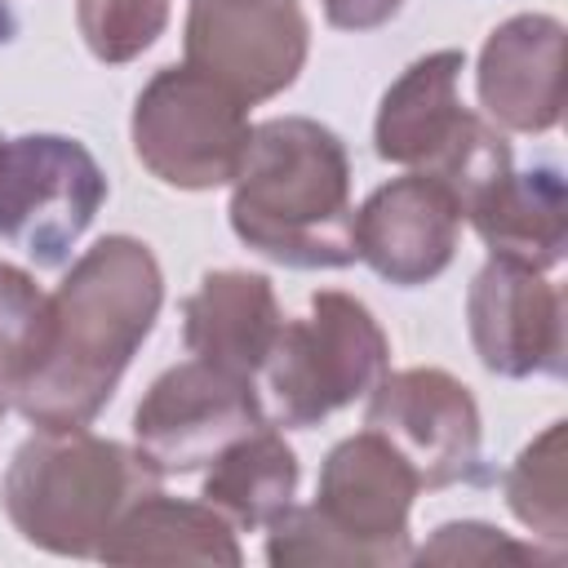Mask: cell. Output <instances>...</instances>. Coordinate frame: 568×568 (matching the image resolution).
<instances>
[{
	"mask_svg": "<svg viewBox=\"0 0 568 568\" xmlns=\"http://www.w3.org/2000/svg\"><path fill=\"white\" fill-rule=\"evenodd\" d=\"M160 466L120 439H102L89 426L27 435L0 479V506L13 532L49 555L98 559V546L115 519L160 488Z\"/></svg>",
	"mask_w": 568,
	"mask_h": 568,
	"instance_id": "4",
	"label": "cell"
},
{
	"mask_svg": "<svg viewBox=\"0 0 568 568\" xmlns=\"http://www.w3.org/2000/svg\"><path fill=\"white\" fill-rule=\"evenodd\" d=\"M320 4H324V22L337 31H377L404 9V0H320Z\"/></svg>",
	"mask_w": 568,
	"mask_h": 568,
	"instance_id": "23",
	"label": "cell"
},
{
	"mask_svg": "<svg viewBox=\"0 0 568 568\" xmlns=\"http://www.w3.org/2000/svg\"><path fill=\"white\" fill-rule=\"evenodd\" d=\"M564 435L568 422L555 417L532 444L519 448L510 462L501 493L510 515L532 532V541H546L550 550H564L568 541V510H564Z\"/></svg>",
	"mask_w": 568,
	"mask_h": 568,
	"instance_id": "19",
	"label": "cell"
},
{
	"mask_svg": "<svg viewBox=\"0 0 568 568\" xmlns=\"http://www.w3.org/2000/svg\"><path fill=\"white\" fill-rule=\"evenodd\" d=\"M462 222L475 226L488 257H510L532 271H550L568 248V186L555 164H537L528 173L510 169L497 178Z\"/></svg>",
	"mask_w": 568,
	"mask_h": 568,
	"instance_id": "16",
	"label": "cell"
},
{
	"mask_svg": "<svg viewBox=\"0 0 568 568\" xmlns=\"http://www.w3.org/2000/svg\"><path fill=\"white\" fill-rule=\"evenodd\" d=\"M311 53L302 0H191L182 62L222 80L248 106L297 84Z\"/></svg>",
	"mask_w": 568,
	"mask_h": 568,
	"instance_id": "8",
	"label": "cell"
},
{
	"mask_svg": "<svg viewBox=\"0 0 568 568\" xmlns=\"http://www.w3.org/2000/svg\"><path fill=\"white\" fill-rule=\"evenodd\" d=\"M364 426L386 435L422 488L475 484L484 475V417L448 368H399L364 395Z\"/></svg>",
	"mask_w": 568,
	"mask_h": 568,
	"instance_id": "10",
	"label": "cell"
},
{
	"mask_svg": "<svg viewBox=\"0 0 568 568\" xmlns=\"http://www.w3.org/2000/svg\"><path fill=\"white\" fill-rule=\"evenodd\" d=\"M475 93L501 133H550L564 115V22L555 13L497 22L475 62Z\"/></svg>",
	"mask_w": 568,
	"mask_h": 568,
	"instance_id": "13",
	"label": "cell"
},
{
	"mask_svg": "<svg viewBox=\"0 0 568 568\" xmlns=\"http://www.w3.org/2000/svg\"><path fill=\"white\" fill-rule=\"evenodd\" d=\"M173 0H75V27L106 67L142 58L169 27Z\"/></svg>",
	"mask_w": 568,
	"mask_h": 568,
	"instance_id": "21",
	"label": "cell"
},
{
	"mask_svg": "<svg viewBox=\"0 0 568 568\" xmlns=\"http://www.w3.org/2000/svg\"><path fill=\"white\" fill-rule=\"evenodd\" d=\"M0 4H13V0H0Z\"/></svg>",
	"mask_w": 568,
	"mask_h": 568,
	"instance_id": "25",
	"label": "cell"
},
{
	"mask_svg": "<svg viewBox=\"0 0 568 568\" xmlns=\"http://www.w3.org/2000/svg\"><path fill=\"white\" fill-rule=\"evenodd\" d=\"M386 373L390 337L377 315L355 293L320 288L302 320H284L257 373V395L271 426L311 430L337 408L364 399Z\"/></svg>",
	"mask_w": 568,
	"mask_h": 568,
	"instance_id": "5",
	"label": "cell"
},
{
	"mask_svg": "<svg viewBox=\"0 0 568 568\" xmlns=\"http://www.w3.org/2000/svg\"><path fill=\"white\" fill-rule=\"evenodd\" d=\"M422 493L404 453L355 430L337 439L320 466L315 501L288 506L266 524V564L275 568H395L413 555V501Z\"/></svg>",
	"mask_w": 568,
	"mask_h": 568,
	"instance_id": "3",
	"label": "cell"
},
{
	"mask_svg": "<svg viewBox=\"0 0 568 568\" xmlns=\"http://www.w3.org/2000/svg\"><path fill=\"white\" fill-rule=\"evenodd\" d=\"M106 204V173L67 133L0 142V240L36 266H62Z\"/></svg>",
	"mask_w": 568,
	"mask_h": 568,
	"instance_id": "7",
	"label": "cell"
},
{
	"mask_svg": "<svg viewBox=\"0 0 568 568\" xmlns=\"http://www.w3.org/2000/svg\"><path fill=\"white\" fill-rule=\"evenodd\" d=\"M297 479L302 466L293 444L271 422H262L209 462L200 501H209L235 532H262L293 506Z\"/></svg>",
	"mask_w": 568,
	"mask_h": 568,
	"instance_id": "18",
	"label": "cell"
},
{
	"mask_svg": "<svg viewBox=\"0 0 568 568\" xmlns=\"http://www.w3.org/2000/svg\"><path fill=\"white\" fill-rule=\"evenodd\" d=\"M240 244L275 266L342 271L355 262L346 142L311 115H271L248 129L226 204Z\"/></svg>",
	"mask_w": 568,
	"mask_h": 568,
	"instance_id": "2",
	"label": "cell"
},
{
	"mask_svg": "<svg viewBox=\"0 0 568 568\" xmlns=\"http://www.w3.org/2000/svg\"><path fill=\"white\" fill-rule=\"evenodd\" d=\"M280 328H284V311L275 284L262 271H240V266L204 271L195 293L182 302L186 351L248 382H257Z\"/></svg>",
	"mask_w": 568,
	"mask_h": 568,
	"instance_id": "15",
	"label": "cell"
},
{
	"mask_svg": "<svg viewBox=\"0 0 568 568\" xmlns=\"http://www.w3.org/2000/svg\"><path fill=\"white\" fill-rule=\"evenodd\" d=\"M462 49H435L417 62H408L382 93L377 120H373V151L386 164H399L408 173H435L466 129L479 120L462 102Z\"/></svg>",
	"mask_w": 568,
	"mask_h": 568,
	"instance_id": "14",
	"label": "cell"
},
{
	"mask_svg": "<svg viewBox=\"0 0 568 568\" xmlns=\"http://www.w3.org/2000/svg\"><path fill=\"white\" fill-rule=\"evenodd\" d=\"M262 422L266 408L257 382L191 355L164 368L138 399L133 444L160 466V475H191Z\"/></svg>",
	"mask_w": 568,
	"mask_h": 568,
	"instance_id": "9",
	"label": "cell"
},
{
	"mask_svg": "<svg viewBox=\"0 0 568 568\" xmlns=\"http://www.w3.org/2000/svg\"><path fill=\"white\" fill-rule=\"evenodd\" d=\"M0 142H4V138H0Z\"/></svg>",
	"mask_w": 568,
	"mask_h": 568,
	"instance_id": "26",
	"label": "cell"
},
{
	"mask_svg": "<svg viewBox=\"0 0 568 568\" xmlns=\"http://www.w3.org/2000/svg\"><path fill=\"white\" fill-rule=\"evenodd\" d=\"M408 564H559V550H541L537 541H515L497 524L484 519H453L439 524Z\"/></svg>",
	"mask_w": 568,
	"mask_h": 568,
	"instance_id": "22",
	"label": "cell"
},
{
	"mask_svg": "<svg viewBox=\"0 0 568 568\" xmlns=\"http://www.w3.org/2000/svg\"><path fill=\"white\" fill-rule=\"evenodd\" d=\"M248 129V102L191 62L160 67L138 89L129 115L138 164L173 191L231 186Z\"/></svg>",
	"mask_w": 568,
	"mask_h": 568,
	"instance_id": "6",
	"label": "cell"
},
{
	"mask_svg": "<svg viewBox=\"0 0 568 568\" xmlns=\"http://www.w3.org/2000/svg\"><path fill=\"white\" fill-rule=\"evenodd\" d=\"M466 333L479 364L497 377H564V297L546 271L488 257L466 288Z\"/></svg>",
	"mask_w": 568,
	"mask_h": 568,
	"instance_id": "11",
	"label": "cell"
},
{
	"mask_svg": "<svg viewBox=\"0 0 568 568\" xmlns=\"http://www.w3.org/2000/svg\"><path fill=\"white\" fill-rule=\"evenodd\" d=\"M164 306V271L146 240L102 235L49 293V342L9 404L40 430L89 426L115 395L124 368Z\"/></svg>",
	"mask_w": 568,
	"mask_h": 568,
	"instance_id": "1",
	"label": "cell"
},
{
	"mask_svg": "<svg viewBox=\"0 0 568 568\" xmlns=\"http://www.w3.org/2000/svg\"><path fill=\"white\" fill-rule=\"evenodd\" d=\"M102 564H222L240 568V532L209 506V501H186L169 493H146L138 497L106 541L98 546Z\"/></svg>",
	"mask_w": 568,
	"mask_h": 568,
	"instance_id": "17",
	"label": "cell"
},
{
	"mask_svg": "<svg viewBox=\"0 0 568 568\" xmlns=\"http://www.w3.org/2000/svg\"><path fill=\"white\" fill-rule=\"evenodd\" d=\"M49 293L27 266L0 262V390L4 399L31 377L49 342Z\"/></svg>",
	"mask_w": 568,
	"mask_h": 568,
	"instance_id": "20",
	"label": "cell"
},
{
	"mask_svg": "<svg viewBox=\"0 0 568 568\" xmlns=\"http://www.w3.org/2000/svg\"><path fill=\"white\" fill-rule=\"evenodd\" d=\"M462 240V209L430 173H399L355 209V262L395 288L439 280Z\"/></svg>",
	"mask_w": 568,
	"mask_h": 568,
	"instance_id": "12",
	"label": "cell"
},
{
	"mask_svg": "<svg viewBox=\"0 0 568 568\" xmlns=\"http://www.w3.org/2000/svg\"><path fill=\"white\" fill-rule=\"evenodd\" d=\"M4 408H9V399H4V390H0V422H4Z\"/></svg>",
	"mask_w": 568,
	"mask_h": 568,
	"instance_id": "24",
	"label": "cell"
}]
</instances>
